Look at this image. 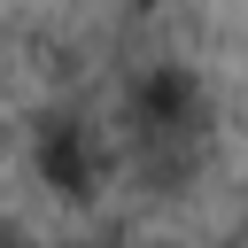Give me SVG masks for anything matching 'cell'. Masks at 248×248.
I'll return each mask as SVG.
<instances>
[{"label":"cell","mask_w":248,"mask_h":248,"mask_svg":"<svg viewBox=\"0 0 248 248\" xmlns=\"http://www.w3.org/2000/svg\"><path fill=\"white\" fill-rule=\"evenodd\" d=\"M39 178L54 194H93L101 178V147H93V124L78 108H46L39 116Z\"/></svg>","instance_id":"6da1fadb"}]
</instances>
